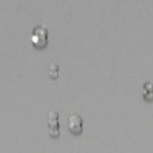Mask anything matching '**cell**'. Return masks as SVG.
Wrapping results in <instances>:
<instances>
[{
  "label": "cell",
  "instance_id": "cell-2",
  "mask_svg": "<svg viewBox=\"0 0 153 153\" xmlns=\"http://www.w3.org/2000/svg\"><path fill=\"white\" fill-rule=\"evenodd\" d=\"M68 128L72 134H81L84 130V120L83 118L77 114L70 116L68 119Z\"/></svg>",
  "mask_w": 153,
  "mask_h": 153
},
{
  "label": "cell",
  "instance_id": "cell-3",
  "mask_svg": "<svg viewBox=\"0 0 153 153\" xmlns=\"http://www.w3.org/2000/svg\"><path fill=\"white\" fill-rule=\"evenodd\" d=\"M48 127H49V134L52 137L56 138L60 135L58 114L56 112H50V114L48 116Z\"/></svg>",
  "mask_w": 153,
  "mask_h": 153
},
{
  "label": "cell",
  "instance_id": "cell-5",
  "mask_svg": "<svg viewBox=\"0 0 153 153\" xmlns=\"http://www.w3.org/2000/svg\"><path fill=\"white\" fill-rule=\"evenodd\" d=\"M49 75L51 79H57L59 75V67L56 63H51L49 68Z\"/></svg>",
  "mask_w": 153,
  "mask_h": 153
},
{
  "label": "cell",
  "instance_id": "cell-1",
  "mask_svg": "<svg viewBox=\"0 0 153 153\" xmlns=\"http://www.w3.org/2000/svg\"><path fill=\"white\" fill-rule=\"evenodd\" d=\"M31 43L37 49H43L48 44V30L44 26H39L33 31L30 37Z\"/></svg>",
  "mask_w": 153,
  "mask_h": 153
},
{
  "label": "cell",
  "instance_id": "cell-4",
  "mask_svg": "<svg viewBox=\"0 0 153 153\" xmlns=\"http://www.w3.org/2000/svg\"><path fill=\"white\" fill-rule=\"evenodd\" d=\"M143 95L146 101H152L153 100V85L150 83H146L143 88Z\"/></svg>",
  "mask_w": 153,
  "mask_h": 153
}]
</instances>
